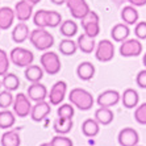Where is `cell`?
I'll return each mask as SVG.
<instances>
[{
	"label": "cell",
	"mask_w": 146,
	"mask_h": 146,
	"mask_svg": "<svg viewBox=\"0 0 146 146\" xmlns=\"http://www.w3.org/2000/svg\"><path fill=\"white\" fill-rule=\"evenodd\" d=\"M80 23L86 34H88L90 37L94 38L96 36H99V33H100V17L96 12L90 11L88 13L80 20Z\"/></svg>",
	"instance_id": "obj_5"
},
{
	"label": "cell",
	"mask_w": 146,
	"mask_h": 146,
	"mask_svg": "<svg viewBox=\"0 0 146 146\" xmlns=\"http://www.w3.org/2000/svg\"><path fill=\"white\" fill-rule=\"evenodd\" d=\"M74 122L72 119H63V117H57L53 122V129L57 134H68L71 132Z\"/></svg>",
	"instance_id": "obj_24"
},
{
	"label": "cell",
	"mask_w": 146,
	"mask_h": 146,
	"mask_svg": "<svg viewBox=\"0 0 146 146\" xmlns=\"http://www.w3.org/2000/svg\"><path fill=\"white\" fill-rule=\"evenodd\" d=\"M9 59L17 67H28L29 65H32L34 61V54L31 50H28L25 48H17L12 49L9 53Z\"/></svg>",
	"instance_id": "obj_4"
},
{
	"label": "cell",
	"mask_w": 146,
	"mask_h": 146,
	"mask_svg": "<svg viewBox=\"0 0 146 146\" xmlns=\"http://www.w3.org/2000/svg\"><path fill=\"white\" fill-rule=\"evenodd\" d=\"M15 112H11L8 109L0 111V129H9L15 125L16 117Z\"/></svg>",
	"instance_id": "obj_30"
},
{
	"label": "cell",
	"mask_w": 146,
	"mask_h": 146,
	"mask_svg": "<svg viewBox=\"0 0 146 146\" xmlns=\"http://www.w3.org/2000/svg\"><path fill=\"white\" fill-rule=\"evenodd\" d=\"M95 71H96L95 66L88 61L82 62V63L78 65V67H76V75H78V78L84 82L91 80V79L95 76Z\"/></svg>",
	"instance_id": "obj_20"
},
{
	"label": "cell",
	"mask_w": 146,
	"mask_h": 146,
	"mask_svg": "<svg viewBox=\"0 0 146 146\" xmlns=\"http://www.w3.org/2000/svg\"><path fill=\"white\" fill-rule=\"evenodd\" d=\"M1 84L5 90L8 91H16L20 87V79L16 74H12V72H7L5 75H3V80H1Z\"/></svg>",
	"instance_id": "obj_29"
},
{
	"label": "cell",
	"mask_w": 146,
	"mask_h": 146,
	"mask_svg": "<svg viewBox=\"0 0 146 146\" xmlns=\"http://www.w3.org/2000/svg\"><path fill=\"white\" fill-rule=\"evenodd\" d=\"M120 54L125 58L138 57L142 53V44L138 38H128L120 45Z\"/></svg>",
	"instance_id": "obj_8"
},
{
	"label": "cell",
	"mask_w": 146,
	"mask_h": 146,
	"mask_svg": "<svg viewBox=\"0 0 146 146\" xmlns=\"http://www.w3.org/2000/svg\"><path fill=\"white\" fill-rule=\"evenodd\" d=\"M33 23L37 28H48V11L46 9H38L33 15Z\"/></svg>",
	"instance_id": "obj_32"
},
{
	"label": "cell",
	"mask_w": 146,
	"mask_h": 146,
	"mask_svg": "<svg viewBox=\"0 0 146 146\" xmlns=\"http://www.w3.org/2000/svg\"><path fill=\"white\" fill-rule=\"evenodd\" d=\"M28 1H31L32 4H33V5H36V4H38L41 1V0H28Z\"/></svg>",
	"instance_id": "obj_43"
},
{
	"label": "cell",
	"mask_w": 146,
	"mask_h": 146,
	"mask_svg": "<svg viewBox=\"0 0 146 146\" xmlns=\"http://www.w3.org/2000/svg\"><path fill=\"white\" fill-rule=\"evenodd\" d=\"M120 100H121V95L119 94V91H116V90H107V91L102 92L98 96L96 103H98L99 107L111 108V107H115L116 104H119Z\"/></svg>",
	"instance_id": "obj_12"
},
{
	"label": "cell",
	"mask_w": 146,
	"mask_h": 146,
	"mask_svg": "<svg viewBox=\"0 0 146 146\" xmlns=\"http://www.w3.org/2000/svg\"><path fill=\"white\" fill-rule=\"evenodd\" d=\"M100 132V124L95 119H87L82 124V133L88 138L96 137Z\"/></svg>",
	"instance_id": "obj_25"
},
{
	"label": "cell",
	"mask_w": 146,
	"mask_h": 146,
	"mask_svg": "<svg viewBox=\"0 0 146 146\" xmlns=\"http://www.w3.org/2000/svg\"><path fill=\"white\" fill-rule=\"evenodd\" d=\"M142 62H143V65H145V68H146V53L143 54V58H142Z\"/></svg>",
	"instance_id": "obj_44"
},
{
	"label": "cell",
	"mask_w": 146,
	"mask_h": 146,
	"mask_svg": "<svg viewBox=\"0 0 146 146\" xmlns=\"http://www.w3.org/2000/svg\"><path fill=\"white\" fill-rule=\"evenodd\" d=\"M15 13L16 19L21 23H25L33 16V4L28 0H20L15 5Z\"/></svg>",
	"instance_id": "obj_15"
},
{
	"label": "cell",
	"mask_w": 146,
	"mask_h": 146,
	"mask_svg": "<svg viewBox=\"0 0 146 146\" xmlns=\"http://www.w3.org/2000/svg\"><path fill=\"white\" fill-rule=\"evenodd\" d=\"M134 120L141 125H146V102L137 106L134 111Z\"/></svg>",
	"instance_id": "obj_37"
},
{
	"label": "cell",
	"mask_w": 146,
	"mask_h": 146,
	"mask_svg": "<svg viewBox=\"0 0 146 146\" xmlns=\"http://www.w3.org/2000/svg\"><path fill=\"white\" fill-rule=\"evenodd\" d=\"M29 27H28L25 23H19L16 27L13 28L12 31V40L16 42V44H23L24 41H27L29 38Z\"/></svg>",
	"instance_id": "obj_22"
},
{
	"label": "cell",
	"mask_w": 146,
	"mask_h": 146,
	"mask_svg": "<svg viewBox=\"0 0 146 146\" xmlns=\"http://www.w3.org/2000/svg\"><path fill=\"white\" fill-rule=\"evenodd\" d=\"M29 41L34 48L41 51H48L54 45V36L45 28H36L29 34Z\"/></svg>",
	"instance_id": "obj_2"
},
{
	"label": "cell",
	"mask_w": 146,
	"mask_h": 146,
	"mask_svg": "<svg viewBox=\"0 0 146 146\" xmlns=\"http://www.w3.org/2000/svg\"><path fill=\"white\" fill-rule=\"evenodd\" d=\"M136 83H137V86H138V87L146 90V68H145V70H141V71L137 74Z\"/></svg>",
	"instance_id": "obj_40"
},
{
	"label": "cell",
	"mask_w": 146,
	"mask_h": 146,
	"mask_svg": "<svg viewBox=\"0 0 146 146\" xmlns=\"http://www.w3.org/2000/svg\"><path fill=\"white\" fill-rule=\"evenodd\" d=\"M61 54L63 55H74L78 50V44L72 41V38H65L59 42V46H58Z\"/></svg>",
	"instance_id": "obj_31"
},
{
	"label": "cell",
	"mask_w": 146,
	"mask_h": 146,
	"mask_svg": "<svg viewBox=\"0 0 146 146\" xmlns=\"http://www.w3.org/2000/svg\"><path fill=\"white\" fill-rule=\"evenodd\" d=\"M51 146H74L71 138H68L66 134H57L50 139Z\"/></svg>",
	"instance_id": "obj_35"
},
{
	"label": "cell",
	"mask_w": 146,
	"mask_h": 146,
	"mask_svg": "<svg viewBox=\"0 0 146 146\" xmlns=\"http://www.w3.org/2000/svg\"><path fill=\"white\" fill-rule=\"evenodd\" d=\"M134 34L138 40H146V21H139L136 24Z\"/></svg>",
	"instance_id": "obj_39"
},
{
	"label": "cell",
	"mask_w": 146,
	"mask_h": 146,
	"mask_svg": "<svg viewBox=\"0 0 146 146\" xmlns=\"http://www.w3.org/2000/svg\"><path fill=\"white\" fill-rule=\"evenodd\" d=\"M66 94H67V83L65 80L55 82L48 95L50 104L51 106H59L63 102Z\"/></svg>",
	"instance_id": "obj_9"
},
{
	"label": "cell",
	"mask_w": 146,
	"mask_h": 146,
	"mask_svg": "<svg viewBox=\"0 0 146 146\" xmlns=\"http://www.w3.org/2000/svg\"><path fill=\"white\" fill-rule=\"evenodd\" d=\"M40 146H51V143L50 142H45V143H41Z\"/></svg>",
	"instance_id": "obj_45"
},
{
	"label": "cell",
	"mask_w": 146,
	"mask_h": 146,
	"mask_svg": "<svg viewBox=\"0 0 146 146\" xmlns=\"http://www.w3.org/2000/svg\"><path fill=\"white\" fill-rule=\"evenodd\" d=\"M75 113L74 106L71 103L70 104H62L61 107H58L57 109V115L58 117H63V119H72Z\"/></svg>",
	"instance_id": "obj_34"
},
{
	"label": "cell",
	"mask_w": 146,
	"mask_h": 146,
	"mask_svg": "<svg viewBox=\"0 0 146 146\" xmlns=\"http://www.w3.org/2000/svg\"><path fill=\"white\" fill-rule=\"evenodd\" d=\"M76 44H78V49L82 53H84V54H91L92 51H95V49H96L95 38L90 37L88 34H86V33H82L79 36Z\"/></svg>",
	"instance_id": "obj_19"
},
{
	"label": "cell",
	"mask_w": 146,
	"mask_h": 146,
	"mask_svg": "<svg viewBox=\"0 0 146 146\" xmlns=\"http://www.w3.org/2000/svg\"><path fill=\"white\" fill-rule=\"evenodd\" d=\"M117 139L120 146H137L139 142V134L133 128H124L120 130Z\"/></svg>",
	"instance_id": "obj_13"
},
{
	"label": "cell",
	"mask_w": 146,
	"mask_h": 146,
	"mask_svg": "<svg viewBox=\"0 0 146 146\" xmlns=\"http://www.w3.org/2000/svg\"><path fill=\"white\" fill-rule=\"evenodd\" d=\"M138 102H139V95L134 88H126L125 91L122 92L121 103L125 108L128 109L134 108V107L138 106Z\"/></svg>",
	"instance_id": "obj_21"
},
{
	"label": "cell",
	"mask_w": 146,
	"mask_h": 146,
	"mask_svg": "<svg viewBox=\"0 0 146 146\" xmlns=\"http://www.w3.org/2000/svg\"><path fill=\"white\" fill-rule=\"evenodd\" d=\"M66 5H67L71 16L74 19H78V20H82L91 11L88 3L86 0H67Z\"/></svg>",
	"instance_id": "obj_10"
},
{
	"label": "cell",
	"mask_w": 146,
	"mask_h": 146,
	"mask_svg": "<svg viewBox=\"0 0 146 146\" xmlns=\"http://www.w3.org/2000/svg\"><path fill=\"white\" fill-rule=\"evenodd\" d=\"M95 57L99 62H109L115 57V44L111 40H102L96 44Z\"/></svg>",
	"instance_id": "obj_7"
},
{
	"label": "cell",
	"mask_w": 146,
	"mask_h": 146,
	"mask_svg": "<svg viewBox=\"0 0 146 146\" xmlns=\"http://www.w3.org/2000/svg\"><path fill=\"white\" fill-rule=\"evenodd\" d=\"M68 100L80 111H90L95 103L92 94L84 88H72L68 94Z\"/></svg>",
	"instance_id": "obj_1"
},
{
	"label": "cell",
	"mask_w": 146,
	"mask_h": 146,
	"mask_svg": "<svg viewBox=\"0 0 146 146\" xmlns=\"http://www.w3.org/2000/svg\"><path fill=\"white\" fill-rule=\"evenodd\" d=\"M13 102L15 96L11 94V91H8V90L0 91V108L1 109H7L8 107L13 106Z\"/></svg>",
	"instance_id": "obj_33"
},
{
	"label": "cell",
	"mask_w": 146,
	"mask_h": 146,
	"mask_svg": "<svg viewBox=\"0 0 146 146\" xmlns=\"http://www.w3.org/2000/svg\"><path fill=\"white\" fill-rule=\"evenodd\" d=\"M1 146H20L21 137H20V128L9 129L4 133L0 138Z\"/></svg>",
	"instance_id": "obj_17"
},
{
	"label": "cell",
	"mask_w": 146,
	"mask_h": 146,
	"mask_svg": "<svg viewBox=\"0 0 146 146\" xmlns=\"http://www.w3.org/2000/svg\"><path fill=\"white\" fill-rule=\"evenodd\" d=\"M27 95L32 102L37 103V102H42V100H45V99L48 98L49 92H48L46 86L42 84L41 82H36V83H32V84L28 87Z\"/></svg>",
	"instance_id": "obj_14"
},
{
	"label": "cell",
	"mask_w": 146,
	"mask_h": 146,
	"mask_svg": "<svg viewBox=\"0 0 146 146\" xmlns=\"http://www.w3.org/2000/svg\"><path fill=\"white\" fill-rule=\"evenodd\" d=\"M137 146H139V145H137Z\"/></svg>",
	"instance_id": "obj_47"
},
{
	"label": "cell",
	"mask_w": 146,
	"mask_h": 146,
	"mask_svg": "<svg viewBox=\"0 0 146 146\" xmlns=\"http://www.w3.org/2000/svg\"><path fill=\"white\" fill-rule=\"evenodd\" d=\"M51 112V104L50 102L42 100V102H37L32 107V112H31V119L36 122H40L42 120H45L50 115Z\"/></svg>",
	"instance_id": "obj_11"
},
{
	"label": "cell",
	"mask_w": 146,
	"mask_h": 146,
	"mask_svg": "<svg viewBox=\"0 0 146 146\" xmlns=\"http://www.w3.org/2000/svg\"><path fill=\"white\" fill-rule=\"evenodd\" d=\"M13 112L17 117L20 119H25L28 116H31L32 112V104H31V99L28 98V95L20 92L15 96V102H13Z\"/></svg>",
	"instance_id": "obj_6"
},
{
	"label": "cell",
	"mask_w": 146,
	"mask_h": 146,
	"mask_svg": "<svg viewBox=\"0 0 146 146\" xmlns=\"http://www.w3.org/2000/svg\"><path fill=\"white\" fill-rule=\"evenodd\" d=\"M40 63L44 71L49 75H57L62 68L59 55L54 51H45L40 58Z\"/></svg>",
	"instance_id": "obj_3"
},
{
	"label": "cell",
	"mask_w": 146,
	"mask_h": 146,
	"mask_svg": "<svg viewBox=\"0 0 146 146\" xmlns=\"http://www.w3.org/2000/svg\"><path fill=\"white\" fill-rule=\"evenodd\" d=\"M9 63H11V59L8 57L7 51L0 49V75L7 74L8 68H9Z\"/></svg>",
	"instance_id": "obj_38"
},
{
	"label": "cell",
	"mask_w": 146,
	"mask_h": 146,
	"mask_svg": "<svg viewBox=\"0 0 146 146\" xmlns=\"http://www.w3.org/2000/svg\"><path fill=\"white\" fill-rule=\"evenodd\" d=\"M115 119V113L111 108L107 107H100L99 109H96L95 112V120L100 124V125H109Z\"/></svg>",
	"instance_id": "obj_27"
},
{
	"label": "cell",
	"mask_w": 146,
	"mask_h": 146,
	"mask_svg": "<svg viewBox=\"0 0 146 146\" xmlns=\"http://www.w3.org/2000/svg\"><path fill=\"white\" fill-rule=\"evenodd\" d=\"M16 19L15 9L9 7L0 8V31H7L13 25V21Z\"/></svg>",
	"instance_id": "obj_16"
},
{
	"label": "cell",
	"mask_w": 146,
	"mask_h": 146,
	"mask_svg": "<svg viewBox=\"0 0 146 146\" xmlns=\"http://www.w3.org/2000/svg\"><path fill=\"white\" fill-rule=\"evenodd\" d=\"M62 24V15L57 11H48V28H57Z\"/></svg>",
	"instance_id": "obj_36"
},
{
	"label": "cell",
	"mask_w": 146,
	"mask_h": 146,
	"mask_svg": "<svg viewBox=\"0 0 146 146\" xmlns=\"http://www.w3.org/2000/svg\"><path fill=\"white\" fill-rule=\"evenodd\" d=\"M78 24L74 20H66L59 25V32L65 38H72L78 33Z\"/></svg>",
	"instance_id": "obj_28"
},
{
	"label": "cell",
	"mask_w": 146,
	"mask_h": 146,
	"mask_svg": "<svg viewBox=\"0 0 146 146\" xmlns=\"http://www.w3.org/2000/svg\"><path fill=\"white\" fill-rule=\"evenodd\" d=\"M130 34V29L129 25L125 24V23H119L112 28L111 31V37L115 42H124L125 40H128Z\"/></svg>",
	"instance_id": "obj_18"
},
{
	"label": "cell",
	"mask_w": 146,
	"mask_h": 146,
	"mask_svg": "<svg viewBox=\"0 0 146 146\" xmlns=\"http://www.w3.org/2000/svg\"><path fill=\"white\" fill-rule=\"evenodd\" d=\"M121 19L122 21L128 25H134L138 23V19H139V13L138 11L136 9L134 5H126L121 9Z\"/></svg>",
	"instance_id": "obj_26"
},
{
	"label": "cell",
	"mask_w": 146,
	"mask_h": 146,
	"mask_svg": "<svg viewBox=\"0 0 146 146\" xmlns=\"http://www.w3.org/2000/svg\"><path fill=\"white\" fill-rule=\"evenodd\" d=\"M132 5H134V7H143V5H146V0H128Z\"/></svg>",
	"instance_id": "obj_41"
},
{
	"label": "cell",
	"mask_w": 146,
	"mask_h": 146,
	"mask_svg": "<svg viewBox=\"0 0 146 146\" xmlns=\"http://www.w3.org/2000/svg\"><path fill=\"white\" fill-rule=\"evenodd\" d=\"M1 86H3V84H1V80H0V88H1Z\"/></svg>",
	"instance_id": "obj_46"
},
{
	"label": "cell",
	"mask_w": 146,
	"mask_h": 146,
	"mask_svg": "<svg viewBox=\"0 0 146 146\" xmlns=\"http://www.w3.org/2000/svg\"><path fill=\"white\" fill-rule=\"evenodd\" d=\"M44 68L42 66H38V65H29L28 67H25V71H24V75H25V79L29 80L31 83H36V82H41V79L44 78Z\"/></svg>",
	"instance_id": "obj_23"
},
{
	"label": "cell",
	"mask_w": 146,
	"mask_h": 146,
	"mask_svg": "<svg viewBox=\"0 0 146 146\" xmlns=\"http://www.w3.org/2000/svg\"><path fill=\"white\" fill-rule=\"evenodd\" d=\"M53 4H55V5H62V4H66V1L67 0H50Z\"/></svg>",
	"instance_id": "obj_42"
}]
</instances>
